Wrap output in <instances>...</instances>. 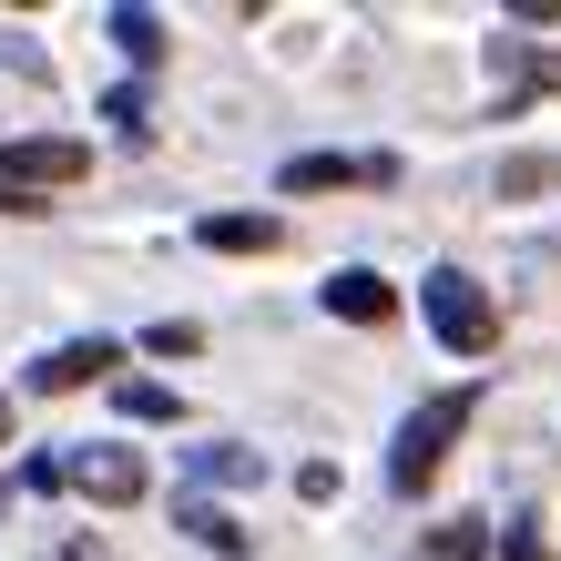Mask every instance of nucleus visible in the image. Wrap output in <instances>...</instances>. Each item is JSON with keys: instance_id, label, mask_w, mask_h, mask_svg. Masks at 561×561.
Returning a JSON list of instances; mask_svg holds the SVG:
<instances>
[{"instance_id": "nucleus-1", "label": "nucleus", "mask_w": 561, "mask_h": 561, "mask_svg": "<svg viewBox=\"0 0 561 561\" xmlns=\"http://www.w3.org/2000/svg\"><path fill=\"white\" fill-rule=\"evenodd\" d=\"M459 428H470V388H439V399H419L399 419V439H388V490H399V501H419V490L449 470Z\"/></svg>"}, {"instance_id": "nucleus-2", "label": "nucleus", "mask_w": 561, "mask_h": 561, "mask_svg": "<svg viewBox=\"0 0 561 561\" xmlns=\"http://www.w3.org/2000/svg\"><path fill=\"white\" fill-rule=\"evenodd\" d=\"M419 317H428V337H439L449 357H480L490 337H501V307H490V286L480 276H459V266H439L419 286Z\"/></svg>"}, {"instance_id": "nucleus-3", "label": "nucleus", "mask_w": 561, "mask_h": 561, "mask_svg": "<svg viewBox=\"0 0 561 561\" xmlns=\"http://www.w3.org/2000/svg\"><path fill=\"white\" fill-rule=\"evenodd\" d=\"M92 174V153L72 134H31V144H0V194H31L42 205L51 184H82Z\"/></svg>"}, {"instance_id": "nucleus-4", "label": "nucleus", "mask_w": 561, "mask_h": 561, "mask_svg": "<svg viewBox=\"0 0 561 561\" xmlns=\"http://www.w3.org/2000/svg\"><path fill=\"white\" fill-rule=\"evenodd\" d=\"M51 480L82 490V501H103V511H134L144 501V459L134 449H72V459H51Z\"/></svg>"}, {"instance_id": "nucleus-5", "label": "nucleus", "mask_w": 561, "mask_h": 561, "mask_svg": "<svg viewBox=\"0 0 561 561\" xmlns=\"http://www.w3.org/2000/svg\"><path fill=\"white\" fill-rule=\"evenodd\" d=\"M337 184H399L388 153H286L276 163V194H337Z\"/></svg>"}, {"instance_id": "nucleus-6", "label": "nucleus", "mask_w": 561, "mask_h": 561, "mask_svg": "<svg viewBox=\"0 0 561 561\" xmlns=\"http://www.w3.org/2000/svg\"><path fill=\"white\" fill-rule=\"evenodd\" d=\"M103 368H123V347H113V337H61V347L31 357V388H42V399H72V388H92Z\"/></svg>"}, {"instance_id": "nucleus-7", "label": "nucleus", "mask_w": 561, "mask_h": 561, "mask_svg": "<svg viewBox=\"0 0 561 561\" xmlns=\"http://www.w3.org/2000/svg\"><path fill=\"white\" fill-rule=\"evenodd\" d=\"M317 307L337 317V327H388V317H399V286H388L378 266H337V276L317 286Z\"/></svg>"}, {"instance_id": "nucleus-8", "label": "nucleus", "mask_w": 561, "mask_h": 561, "mask_svg": "<svg viewBox=\"0 0 561 561\" xmlns=\"http://www.w3.org/2000/svg\"><path fill=\"white\" fill-rule=\"evenodd\" d=\"M194 236H205L215 255H276V245H286V225H276V215H205Z\"/></svg>"}, {"instance_id": "nucleus-9", "label": "nucleus", "mask_w": 561, "mask_h": 561, "mask_svg": "<svg viewBox=\"0 0 561 561\" xmlns=\"http://www.w3.org/2000/svg\"><path fill=\"white\" fill-rule=\"evenodd\" d=\"M174 520H184V541H205V551H225V561L245 551V520L225 511V501H205V490H184V501H174Z\"/></svg>"}, {"instance_id": "nucleus-10", "label": "nucleus", "mask_w": 561, "mask_h": 561, "mask_svg": "<svg viewBox=\"0 0 561 561\" xmlns=\"http://www.w3.org/2000/svg\"><path fill=\"white\" fill-rule=\"evenodd\" d=\"M113 409H123V419H144V428H174V419H184V399H174L163 378H123V388H113Z\"/></svg>"}, {"instance_id": "nucleus-11", "label": "nucleus", "mask_w": 561, "mask_h": 561, "mask_svg": "<svg viewBox=\"0 0 561 561\" xmlns=\"http://www.w3.org/2000/svg\"><path fill=\"white\" fill-rule=\"evenodd\" d=\"M113 42L134 51V61H163V21L153 11H113Z\"/></svg>"}, {"instance_id": "nucleus-12", "label": "nucleus", "mask_w": 561, "mask_h": 561, "mask_svg": "<svg viewBox=\"0 0 561 561\" xmlns=\"http://www.w3.org/2000/svg\"><path fill=\"white\" fill-rule=\"evenodd\" d=\"M255 470H266V459L236 449V439H225V449H194V480H255Z\"/></svg>"}, {"instance_id": "nucleus-13", "label": "nucleus", "mask_w": 561, "mask_h": 561, "mask_svg": "<svg viewBox=\"0 0 561 561\" xmlns=\"http://www.w3.org/2000/svg\"><path fill=\"white\" fill-rule=\"evenodd\" d=\"M144 347H153V357H194V347H205V327H184V317H163V327H153Z\"/></svg>"}, {"instance_id": "nucleus-14", "label": "nucleus", "mask_w": 561, "mask_h": 561, "mask_svg": "<svg viewBox=\"0 0 561 561\" xmlns=\"http://www.w3.org/2000/svg\"><path fill=\"white\" fill-rule=\"evenodd\" d=\"M541 184H561V163H531V153L501 163V194H541Z\"/></svg>"}, {"instance_id": "nucleus-15", "label": "nucleus", "mask_w": 561, "mask_h": 561, "mask_svg": "<svg viewBox=\"0 0 561 561\" xmlns=\"http://www.w3.org/2000/svg\"><path fill=\"white\" fill-rule=\"evenodd\" d=\"M501 561H551V541H541V520H511V541H501Z\"/></svg>"}, {"instance_id": "nucleus-16", "label": "nucleus", "mask_w": 561, "mask_h": 561, "mask_svg": "<svg viewBox=\"0 0 561 561\" xmlns=\"http://www.w3.org/2000/svg\"><path fill=\"white\" fill-rule=\"evenodd\" d=\"M0 439H11V399H0Z\"/></svg>"}]
</instances>
